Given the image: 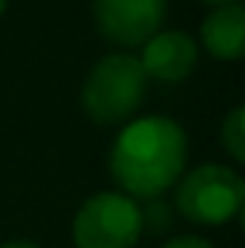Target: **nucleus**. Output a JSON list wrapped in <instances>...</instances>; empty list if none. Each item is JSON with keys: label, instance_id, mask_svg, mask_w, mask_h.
I'll return each mask as SVG.
<instances>
[{"label": "nucleus", "instance_id": "12", "mask_svg": "<svg viewBox=\"0 0 245 248\" xmlns=\"http://www.w3.org/2000/svg\"><path fill=\"white\" fill-rule=\"evenodd\" d=\"M208 3H219V6H225V3H237V0H208Z\"/></svg>", "mask_w": 245, "mask_h": 248}, {"label": "nucleus", "instance_id": "8", "mask_svg": "<svg viewBox=\"0 0 245 248\" xmlns=\"http://www.w3.org/2000/svg\"><path fill=\"white\" fill-rule=\"evenodd\" d=\"M222 147L237 162H245V110L243 107L231 110V116L222 122Z\"/></svg>", "mask_w": 245, "mask_h": 248}, {"label": "nucleus", "instance_id": "4", "mask_svg": "<svg viewBox=\"0 0 245 248\" xmlns=\"http://www.w3.org/2000/svg\"><path fill=\"white\" fill-rule=\"evenodd\" d=\"M245 199V185L240 173L222 165H202L187 173L176 190V205L190 222L222 225L228 222Z\"/></svg>", "mask_w": 245, "mask_h": 248}, {"label": "nucleus", "instance_id": "9", "mask_svg": "<svg viewBox=\"0 0 245 248\" xmlns=\"http://www.w3.org/2000/svg\"><path fill=\"white\" fill-rule=\"evenodd\" d=\"M165 214H168V211H165V205H162V202H153V205L141 214V225H144V222H150V228H153V231H162V228L168 225V217H165Z\"/></svg>", "mask_w": 245, "mask_h": 248}, {"label": "nucleus", "instance_id": "10", "mask_svg": "<svg viewBox=\"0 0 245 248\" xmlns=\"http://www.w3.org/2000/svg\"><path fill=\"white\" fill-rule=\"evenodd\" d=\"M162 248H211L208 240H199V237H179V240H170L168 246Z\"/></svg>", "mask_w": 245, "mask_h": 248}, {"label": "nucleus", "instance_id": "6", "mask_svg": "<svg viewBox=\"0 0 245 248\" xmlns=\"http://www.w3.org/2000/svg\"><path fill=\"white\" fill-rule=\"evenodd\" d=\"M141 46V69L159 81H182L196 63V44L184 32H156Z\"/></svg>", "mask_w": 245, "mask_h": 248}, {"label": "nucleus", "instance_id": "11", "mask_svg": "<svg viewBox=\"0 0 245 248\" xmlns=\"http://www.w3.org/2000/svg\"><path fill=\"white\" fill-rule=\"evenodd\" d=\"M0 248H38L35 243H26V240H15V243H6V246Z\"/></svg>", "mask_w": 245, "mask_h": 248}, {"label": "nucleus", "instance_id": "7", "mask_svg": "<svg viewBox=\"0 0 245 248\" xmlns=\"http://www.w3.org/2000/svg\"><path fill=\"white\" fill-rule=\"evenodd\" d=\"M205 49L214 58L237 61L245 52V9L240 3H225L202 23Z\"/></svg>", "mask_w": 245, "mask_h": 248}, {"label": "nucleus", "instance_id": "3", "mask_svg": "<svg viewBox=\"0 0 245 248\" xmlns=\"http://www.w3.org/2000/svg\"><path fill=\"white\" fill-rule=\"evenodd\" d=\"M141 208L124 193H95L75 217L78 248H133L141 234Z\"/></svg>", "mask_w": 245, "mask_h": 248}, {"label": "nucleus", "instance_id": "1", "mask_svg": "<svg viewBox=\"0 0 245 248\" xmlns=\"http://www.w3.org/2000/svg\"><path fill=\"white\" fill-rule=\"evenodd\" d=\"M187 159L184 130L170 119L153 116L124 127L113 144L110 168L116 182L141 199H153L176 182Z\"/></svg>", "mask_w": 245, "mask_h": 248}, {"label": "nucleus", "instance_id": "5", "mask_svg": "<svg viewBox=\"0 0 245 248\" xmlns=\"http://www.w3.org/2000/svg\"><path fill=\"white\" fill-rule=\"evenodd\" d=\"M168 0H95L98 32L116 46H141L165 20Z\"/></svg>", "mask_w": 245, "mask_h": 248}, {"label": "nucleus", "instance_id": "13", "mask_svg": "<svg viewBox=\"0 0 245 248\" xmlns=\"http://www.w3.org/2000/svg\"><path fill=\"white\" fill-rule=\"evenodd\" d=\"M6 3H9V0H0V15L6 12Z\"/></svg>", "mask_w": 245, "mask_h": 248}, {"label": "nucleus", "instance_id": "2", "mask_svg": "<svg viewBox=\"0 0 245 248\" xmlns=\"http://www.w3.org/2000/svg\"><path fill=\"white\" fill-rule=\"evenodd\" d=\"M147 87V72L133 55H107L92 66L84 84V110L98 124H119L130 119Z\"/></svg>", "mask_w": 245, "mask_h": 248}]
</instances>
